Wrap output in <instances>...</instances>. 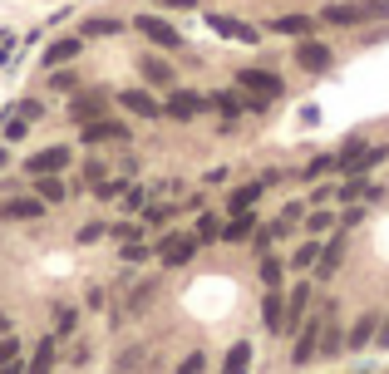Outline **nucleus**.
<instances>
[{
	"mask_svg": "<svg viewBox=\"0 0 389 374\" xmlns=\"http://www.w3.org/2000/svg\"><path fill=\"white\" fill-rule=\"evenodd\" d=\"M0 330H5V315H0Z\"/></svg>",
	"mask_w": 389,
	"mask_h": 374,
	"instance_id": "obj_49",
	"label": "nucleus"
},
{
	"mask_svg": "<svg viewBox=\"0 0 389 374\" xmlns=\"http://www.w3.org/2000/svg\"><path fill=\"white\" fill-rule=\"evenodd\" d=\"M305 310H310V285H295L286 295V335H295L305 325Z\"/></svg>",
	"mask_w": 389,
	"mask_h": 374,
	"instance_id": "obj_17",
	"label": "nucleus"
},
{
	"mask_svg": "<svg viewBox=\"0 0 389 374\" xmlns=\"http://www.w3.org/2000/svg\"><path fill=\"white\" fill-rule=\"evenodd\" d=\"M98 237H103V227H98V222H89V227L79 232V242H98Z\"/></svg>",
	"mask_w": 389,
	"mask_h": 374,
	"instance_id": "obj_45",
	"label": "nucleus"
},
{
	"mask_svg": "<svg viewBox=\"0 0 389 374\" xmlns=\"http://www.w3.org/2000/svg\"><path fill=\"white\" fill-rule=\"evenodd\" d=\"M79 55H84V35H64V40L45 45V69H64V64H74Z\"/></svg>",
	"mask_w": 389,
	"mask_h": 374,
	"instance_id": "obj_7",
	"label": "nucleus"
},
{
	"mask_svg": "<svg viewBox=\"0 0 389 374\" xmlns=\"http://www.w3.org/2000/svg\"><path fill=\"white\" fill-rule=\"evenodd\" d=\"M40 113H45V103H35V98H25V103H20V118H25V123H30V118H40Z\"/></svg>",
	"mask_w": 389,
	"mask_h": 374,
	"instance_id": "obj_42",
	"label": "nucleus"
},
{
	"mask_svg": "<svg viewBox=\"0 0 389 374\" xmlns=\"http://www.w3.org/2000/svg\"><path fill=\"white\" fill-rule=\"evenodd\" d=\"M330 168H340V153H320V158L305 168V178H320V173H330Z\"/></svg>",
	"mask_w": 389,
	"mask_h": 374,
	"instance_id": "obj_33",
	"label": "nucleus"
},
{
	"mask_svg": "<svg viewBox=\"0 0 389 374\" xmlns=\"http://www.w3.org/2000/svg\"><path fill=\"white\" fill-rule=\"evenodd\" d=\"M153 5H163V10H197V0H153Z\"/></svg>",
	"mask_w": 389,
	"mask_h": 374,
	"instance_id": "obj_44",
	"label": "nucleus"
},
{
	"mask_svg": "<svg viewBox=\"0 0 389 374\" xmlns=\"http://www.w3.org/2000/svg\"><path fill=\"white\" fill-rule=\"evenodd\" d=\"M271 35H291V40H310V30H315V20L310 15H300V10H291V15H271V25H266Z\"/></svg>",
	"mask_w": 389,
	"mask_h": 374,
	"instance_id": "obj_12",
	"label": "nucleus"
},
{
	"mask_svg": "<svg viewBox=\"0 0 389 374\" xmlns=\"http://www.w3.org/2000/svg\"><path fill=\"white\" fill-rule=\"evenodd\" d=\"M113 237H118V246H123V242H138V237H143V227H138V222H118V227H113Z\"/></svg>",
	"mask_w": 389,
	"mask_h": 374,
	"instance_id": "obj_37",
	"label": "nucleus"
},
{
	"mask_svg": "<svg viewBox=\"0 0 389 374\" xmlns=\"http://www.w3.org/2000/svg\"><path fill=\"white\" fill-rule=\"evenodd\" d=\"M222 374H252V345H247V340L227 350V360H222Z\"/></svg>",
	"mask_w": 389,
	"mask_h": 374,
	"instance_id": "obj_25",
	"label": "nucleus"
},
{
	"mask_svg": "<svg viewBox=\"0 0 389 374\" xmlns=\"http://www.w3.org/2000/svg\"><path fill=\"white\" fill-rule=\"evenodd\" d=\"M315 261H320V242H305V246H295V251H291V266H295V271H310Z\"/></svg>",
	"mask_w": 389,
	"mask_h": 374,
	"instance_id": "obj_29",
	"label": "nucleus"
},
{
	"mask_svg": "<svg viewBox=\"0 0 389 374\" xmlns=\"http://www.w3.org/2000/svg\"><path fill=\"white\" fill-rule=\"evenodd\" d=\"M50 89H55V94L79 89V74H74V69H55V74H50Z\"/></svg>",
	"mask_w": 389,
	"mask_h": 374,
	"instance_id": "obj_31",
	"label": "nucleus"
},
{
	"mask_svg": "<svg viewBox=\"0 0 389 374\" xmlns=\"http://www.w3.org/2000/svg\"><path fill=\"white\" fill-rule=\"evenodd\" d=\"M261 325H266L271 335H286V295H281V290H266V295H261Z\"/></svg>",
	"mask_w": 389,
	"mask_h": 374,
	"instance_id": "obj_13",
	"label": "nucleus"
},
{
	"mask_svg": "<svg viewBox=\"0 0 389 374\" xmlns=\"http://www.w3.org/2000/svg\"><path fill=\"white\" fill-rule=\"evenodd\" d=\"M0 374H20V355H15V360H5V365H0Z\"/></svg>",
	"mask_w": 389,
	"mask_h": 374,
	"instance_id": "obj_46",
	"label": "nucleus"
},
{
	"mask_svg": "<svg viewBox=\"0 0 389 374\" xmlns=\"http://www.w3.org/2000/svg\"><path fill=\"white\" fill-rule=\"evenodd\" d=\"M79 183L98 187V183H103V163H84V173H79Z\"/></svg>",
	"mask_w": 389,
	"mask_h": 374,
	"instance_id": "obj_39",
	"label": "nucleus"
},
{
	"mask_svg": "<svg viewBox=\"0 0 389 374\" xmlns=\"http://www.w3.org/2000/svg\"><path fill=\"white\" fill-rule=\"evenodd\" d=\"M118 256H123V261H143V256H148V246H143V242H123V251H118Z\"/></svg>",
	"mask_w": 389,
	"mask_h": 374,
	"instance_id": "obj_41",
	"label": "nucleus"
},
{
	"mask_svg": "<svg viewBox=\"0 0 389 374\" xmlns=\"http://www.w3.org/2000/svg\"><path fill=\"white\" fill-rule=\"evenodd\" d=\"M193 237L202 242V246H207V242H222V222H217L212 212H202V217H197V232H193Z\"/></svg>",
	"mask_w": 389,
	"mask_h": 374,
	"instance_id": "obj_28",
	"label": "nucleus"
},
{
	"mask_svg": "<svg viewBox=\"0 0 389 374\" xmlns=\"http://www.w3.org/2000/svg\"><path fill=\"white\" fill-rule=\"evenodd\" d=\"M5 158H10V153H5V148H0V168H5Z\"/></svg>",
	"mask_w": 389,
	"mask_h": 374,
	"instance_id": "obj_48",
	"label": "nucleus"
},
{
	"mask_svg": "<svg viewBox=\"0 0 389 374\" xmlns=\"http://www.w3.org/2000/svg\"><path fill=\"white\" fill-rule=\"evenodd\" d=\"M320 20H325V25H365V20H360V0L325 5V10H320Z\"/></svg>",
	"mask_w": 389,
	"mask_h": 374,
	"instance_id": "obj_19",
	"label": "nucleus"
},
{
	"mask_svg": "<svg viewBox=\"0 0 389 374\" xmlns=\"http://www.w3.org/2000/svg\"><path fill=\"white\" fill-rule=\"evenodd\" d=\"M380 340H385V345H389V320H385V325H380Z\"/></svg>",
	"mask_w": 389,
	"mask_h": 374,
	"instance_id": "obj_47",
	"label": "nucleus"
},
{
	"mask_svg": "<svg viewBox=\"0 0 389 374\" xmlns=\"http://www.w3.org/2000/svg\"><path fill=\"white\" fill-rule=\"evenodd\" d=\"M133 25H138V35H143L148 45H158V50H183V35H178L163 15H138Z\"/></svg>",
	"mask_w": 389,
	"mask_h": 374,
	"instance_id": "obj_3",
	"label": "nucleus"
},
{
	"mask_svg": "<svg viewBox=\"0 0 389 374\" xmlns=\"http://www.w3.org/2000/svg\"><path fill=\"white\" fill-rule=\"evenodd\" d=\"M315 350H320V320H305V325L295 330L291 365H310V360H315Z\"/></svg>",
	"mask_w": 389,
	"mask_h": 374,
	"instance_id": "obj_10",
	"label": "nucleus"
},
{
	"mask_svg": "<svg viewBox=\"0 0 389 374\" xmlns=\"http://www.w3.org/2000/svg\"><path fill=\"white\" fill-rule=\"evenodd\" d=\"M281 280H286V261L266 251V256H261V285H266V290H281Z\"/></svg>",
	"mask_w": 389,
	"mask_h": 374,
	"instance_id": "obj_26",
	"label": "nucleus"
},
{
	"mask_svg": "<svg viewBox=\"0 0 389 374\" xmlns=\"http://www.w3.org/2000/svg\"><path fill=\"white\" fill-rule=\"evenodd\" d=\"M207 25H212L217 35H227V40H242V45H256V40H261V30L247 25V20H237V15H207Z\"/></svg>",
	"mask_w": 389,
	"mask_h": 374,
	"instance_id": "obj_8",
	"label": "nucleus"
},
{
	"mask_svg": "<svg viewBox=\"0 0 389 374\" xmlns=\"http://www.w3.org/2000/svg\"><path fill=\"white\" fill-rule=\"evenodd\" d=\"M25 168H30L35 178H45V173H64V168H69V148H40Z\"/></svg>",
	"mask_w": 389,
	"mask_h": 374,
	"instance_id": "obj_14",
	"label": "nucleus"
},
{
	"mask_svg": "<svg viewBox=\"0 0 389 374\" xmlns=\"http://www.w3.org/2000/svg\"><path fill=\"white\" fill-rule=\"evenodd\" d=\"M138 74H143L153 89H168V94H173V79H178V74H173V64H168V60H153V55H143V60H138Z\"/></svg>",
	"mask_w": 389,
	"mask_h": 374,
	"instance_id": "obj_15",
	"label": "nucleus"
},
{
	"mask_svg": "<svg viewBox=\"0 0 389 374\" xmlns=\"http://www.w3.org/2000/svg\"><path fill=\"white\" fill-rule=\"evenodd\" d=\"M118 103H123L133 118H163V103H158L148 89H123L118 94Z\"/></svg>",
	"mask_w": 389,
	"mask_h": 374,
	"instance_id": "obj_11",
	"label": "nucleus"
},
{
	"mask_svg": "<svg viewBox=\"0 0 389 374\" xmlns=\"http://www.w3.org/2000/svg\"><path fill=\"white\" fill-rule=\"evenodd\" d=\"M237 89L247 94V98L271 103V98L286 94V84H281V74H271V69H242V74H237Z\"/></svg>",
	"mask_w": 389,
	"mask_h": 374,
	"instance_id": "obj_1",
	"label": "nucleus"
},
{
	"mask_svg": "<svg viewBox=\"0 0 389 374\" xmlns=\"http://www.w3.org/2000/svg\"><path fill=\"white\" fill-rule=\"evenodd\" d=\"M202 108H207V98H202V94L173 89V94H168V103H163V118H173V123H193Z\"/></svg>",
	"mask_w": 389,
	"mask_h": 374,
	"instance_id": "obj_5",
	"label": "nucleus"
},
{
	"mask_svg": "<svg viewBox=\"0 0 389 374\" xmlns=\"http://www.w3.org/2000/svg\"><path fill=\"white\" fill-rule=\"evenodd\" d=\"M375 330H380V315L370 310V315H360V320L350 325V335H345V345H350V350H365V345L375 340Z\"/></svg>",
	"mask_w": 389,
	"mask_h": 374,
	"instance_id": "obj_22",
	"label": "nucleus"
},
{
	"mask_svg": "<svg viewBox=\"0 0 389 374\" xmlns=\"http://www.w3.org/2000/svg\"><path fill=\"white\" fill-rule=\"evenodd\" d=\"M143 217H148V222H153V227H168V222H173V217H178V207H173V202H153V207H148V212H143Z\"/></svg>",
	"mask_w": 389,
	"mask_h": 374,
	"instance_id": "obj_30",
	"label": "nucleus"
},
{
	"mask_svg": "<svg viewBox=\"0 0 389 374\" xmlns=\"http://www.w3.org/2000/svg\"><path fill=\"white\" fill-rule=\"evenodd\" d=\"M340 261H345V237H330L325 246H320V261H315V276L330 280L335 271H340Z\"/></svg>",
	"mask_w": 389,
	"mask_h": 374,
	"instance_id": "obj_16",
	"label": "nucleus"
},
{
	"mask_svg": "<svg viewBox=\"0 0 389 374\" xmlns=\"http://www.w3.org/2000/svg\"><path fill=\"white\" fill-rule=\"evenodd\" d=\"M55 330H60V335H69V330H74V310H69V305H60V310H55Z\"/></svg>",
	"mask_w": 389,
	"mask_h": 374,
	"instance_id": "obj_38",
	"label": "nucleus"
},
{
	"mask_svg": "<svg viewBox=\"0 0 389 374\" xmlns=\"http://www.w3.org/2000/svg\"><path fill=\"white\" fill-rule=\"evenodd\" d=\"M0 138H5V143H20V138H25V118H10V123H0Z\"/></svg>",
	"mask_w": 389,
	"mask_h": 374,
	"instance_id": "obj_36",
	"label": "nucleus"
},
{
	"mask_svg": "<svg viewBox=\"0 0 389 374\" xmlns=\"http://www.w3.org/2000/svg\"><path fill=\"white\" fill-rule=\"evenodd\" d=\"M143 202H148V192H143V187H128V192H123V207H128V212H138Z\"/></svg>",
	"mask_w": 389,
	"mask_h": 374,
	"instance_id": "obj_40",
	"label": "nucleus"
},
{
	"mask_svg": "<svg viewBox=\"0 0 389 374\" xmlns=\"http://www.w3.org/2000/svg\"><path fill=\"white\" fill-rule=\"evenodd\" d=\"M360 20H389V0H360Z\"/></svg>",
	"mask_w": 389,
	"mask_h": 374,
	"instance_id": "obj_32",
	"label": "nucleus"
},
{
	"mask_svg": "<svg viewBox=\"0 0 389 374\" xmlns=\"http://www.w3.org/2000/svg\"><path fill=\"white\" fill-rule=\"evenodd\" d=\"M261 187H266V183H247V187H237V192L227 197V212H232V217H237V212H252V207H256V197H261Z\"/></svg>",
	"mask_w": 389,
	"mask_h": 374,
	"instance_id": "obj_23",
	"label": "nucleus"
},
{
	"mask_svg": "<svg viewBox=\"0 0 389 374\" xmlns=\"http://www.w3.org/2000/svg\"><path fill=\"white\" fill-rule=\"evenodd\" d=\"M252 237H256V212H237L222 227V242H252Z\"/></svg>",
	"mask_w": 389,
	"mask_h": 374,
	"instance_id": "obj_21",
	"label": "nucleus"
},
{
	"mask_svg": "<svg viewBox=\"0 0 389 374\" xmlns=\"http://www.w3.org/2000/svg\"><path fill=\"white\" fill-rule=\"evenodd\" d=\"M79 35H84V40H108V35H123V20H118V15H89V20L79 25Z\"/></svg>",
	"mask_w": 389,
	"mask_h": 374,
	"instance_id": "obj_18",
	"label": "nucleus"
},
{
	"mask_svg": "<svg viewBox=\"0 0 389 374\" xmlns=\"http://www.w3.org/2000/svg\"><path fill=\"white\" fill-rule=\"evenodd\" d=\"M79 138L84 143H128V123L123 118H94L79 128Z\"/></svg>",
	"mask_w": 389,
	"mask_h": 374,
	"instance_id": "obj_6",
	"label": "nucleus"
},
{
	"mask_svg": "<svg viewBox=\"0 0 389 374\" xmlns=\"http://www.w3.org/2000/svg\"><path fill=\"white\" fill-rule=\"evenodd\" d=\"M10 222H35V217H45V202L40 197H15V202H5L0 207Z\"/></svg>",
	"mask_w": 389,
	"mask_h": 374,
	"instance_id": "obj_20",
	"label": "nucleus"
},
{
	"mask_svg": "<svg viewBox=\"0 0 389 374\" xmlns=\"http://www.w3.org/2000/svg\"><path fill=\"white\" fill-rule=\"evenodd\" d=\"M50 370H55V340H40V350H35V360H30L25 374H50Z\"/></svg>",
	"mask_w": 389,
	"mask_h": 374,
	"instance_id": "obj_27",
	"label": "nucleus"
},
{
	"mask_svg": "<svg viewBox=\"0 0 389 374\" xmlns=\"http://www.w3.org/2000/svg\"><path fill=\"white\" fill-rule=\"evenodd\" d=\"M295 64L310 69V74H325V69H330V45H320V40H300V45H295Z\"/></svg>",
	"mask_w": 389,
	"mask_h": 374,
	"instance_id": "obj_9",
	"label": "nucleus"
},
{
	"mask_svg": "<svg viewBox=\"0 0 389 374\" xmlns=\"http://www.w3.org/2000/svg\"><path fill=\"white\" fill-rule=\"evenodd\" d=\"M35 197H40L45 207L64 202V183H60V173H45V178H35Z\"/></svg>",
	"mask_w": 389,
	"mask_h": 374,
	"instance_id": "obj_24",
	"label": "nucleus"
},
{
	"mask_svg": "<svg viewBox=\"0 0 389 374\" xmlns=\"http://www.w3.org/2000/svg\"><path fill=\"white\" fill-rule=\"evenodd\" d=\"M305 227H310V237H320V232H330V227H335V217H330V212H310V217H305Z\"/></svg>",
	"mask_w": 389,
	"mask_h": 374,
	"instance_id": "obj_34",
	"label": "nucleus"
},
{
	"mask_svg": "<svg viewBox=\"0 0 389 374\" xmlns=\"http://www.w3.org/2000/svg\"><path fill=\"white\" fill-rule=\"evenodd\" d=\"M178 374H207V355H202V350H193V355L178 365Z\"/></svg>",
	"mask_w": 389,
	"mask_h": 374,
	"instance_id": "obj_35",
	"label": "nucleus"
},
{
	"mask_svg": "<svg viewBox=\"0 0 389 374\" xmlns=\"http://www.w3.org/2000/svg\"><path fill=\"white\" fill-rule=\"evenodd\" d=\"M197 246H202V242H197L193 232H168V237L158 242V261H163V266H188L197 256Z\"/></svg>",
	"mask_w": 389,
	"mask_h": 374,
	"instance_id": "obj_2",
	"label": "nucleus"
},
{
	"mask_svg": "<svg viewBox=\"0 0 389 374\" xmlns=\"http://www.w3.org/2000/svg\"><path fill=\"white\" fill-rule=\"evenodd\" d=\"M69 118L84 128V123H94V118H108V94L103 89H84L69 98Z\"/></svg>",
	"mask_w": 389,
	"mask_h": 374,
	"instance_id": "obj_4",
	"label": "nucleus"
},
{
	"mask_svg": "<svg viewBox=\"0 0 389 374\" xmlns=\"http://www.w3.org/2000/svg\"><path fill=\"white\" fill-rule=\"evenodd\" d=\"M15 355H20V345L5 335V340H0V365H5V360H15Z\"/></svg>",
	"mask_w": 389,
	"mask_h": 374,
	"instance_id": "obj_43",
	"label": "nucleus"
}]
</instances>
